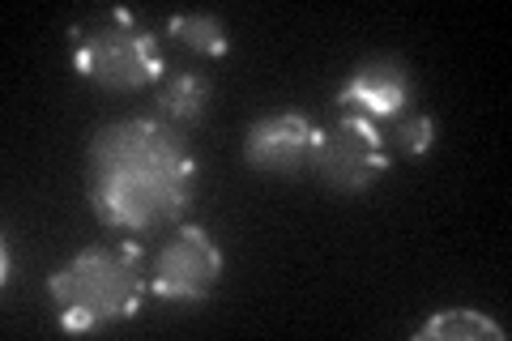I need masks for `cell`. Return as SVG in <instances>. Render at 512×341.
<instances>
[{"mask_svg":"<svg viewBox=\"0 0 512 341\" xmlns=\"http://www.w3.org/2000/svg\"><path fill=\"white\" fill-rule=\"evenodd\" d=\"M205 107H210V81L192 69L171 73L163 86L154 90V116L167 124H188V128L201 124Z\"/></svg>","mask_w":512,"mask_h":341,"instance_id":"ba28073f","label":"cell"},{"mask_svg":"<svg viewBox=\"0 0 512 341\" xmlns=\"http://www.w3.org/2000/svg\"><path fill=\"white\" fill-rule=\"evenodd\" d=\"M86 175L94 218L124 235H150L188 214L197 154L175 124L158 116H124L90 137Z\"/></svg>","mask_w":512,"mask_h":341,"instance_id":"6da1fadb","label":"cell"},{"mask_svg":"<svg viewBox=\"0 0 512 341\" xmlns=\"http://www.w3.org/2000/svg\"><path fill=\"white\" fill-rule=\"evenodd\" d=\"M320 128L303 116V111H282V116H265L248 128L244 137V158L252 171L261 175H282V180H299L312 171V150H316Z\"/></svg>","mask_w":512,"mask_h":341,"instance_id":"52a82bcc","label":"cell"},{"mask_svg":"<svg viewBox=\"0 0 512 341\" xmlns=\"http://www.w3.org/2000/svg\"><path fill=\"white\" fill-rule=\"evenodd\" d=\"M414 99V73L406 69V60L397 56H376L355 64L333 103H338L342 116H359V120H402L406 107Z\"/></svg>","mask_w":512,"mask_h":341,"instance_id":"8992f818","label":"cell"},{"mask_svg":"<svg viewBox=\"0 0 512 341\" xmlns=\"http://www.w3.org/2000/svg\"><path fill=\"white\" fill-rule=\"evenodd\" d=\"M504 324H495L491 316L474 312V307H453V312H440L423 320L414 329V341H504Z\"/></svg>","mask_w":512,"mask_h":341,"instance_id":"9c48e42d","label":"cell"},{"mask_svg":"<svg viewBox=\"0 0 512 341\" xmlns=\"http://www.w3.org/2000/svg\"><path fill=\"white\" fill-rule=\"evenodd\" d=\"M167 35L180 39L188 52H197L205 60H218L231 52V39H227V26H222L218 13H175L167 22Z\"/></svg>","mask_w":512,"mask_h":341,"instance_id":"30bf717a","label":"cell"},{"mask_svg":"<svg viewBox=\"0 0 512 341\" xmlns=\"http://www.w3.org/2000/svg\"><path fill=\"white\" fill-rule=\"evenodd\" d=\"M431 145H436V120L431 116H410V120H397L393 128V150L406 154V158H423Z\"/></svg>","mask_w":512,"mask_h":341,"instance_id":"8fae6325","label":"cell"},{"mask_svg":"<svg viewBox=\"0 0 512 341\" xmlns=\"http://www.w3.org/2000/svg\"><path fill=\"white\" fill-rule=\"evenodd\" d=\"M389 171V150L372 120L342 116L333 128L316 133L312 175L333 192H367Z\"/></svg>","mask_w":512,"mask_h":341,"instance_id":"5b68a950","label":"cell"},{"mask_svg":"<svg viewBox=\"0 0 512 341\" xmlns=\"http://www.w3.org/2000/svg\"><path fill=\"white\" fill-rule=\"evenodd\" d=\"M47 295L56 303L64 333H99L133 320L150 295V265L141 256V243L116 239L82 248L47 278Z\"/></svg>","mask_w":512,"mask_h":341,"instance_id":"7a4b0ae2","label":"cell"},{"mask_svg":"<svg viewBox=\"0 0 512 341\" xmlns=\"http://www.w3.org/2000/svg\"><path fill=\"white\" fill-rule=\"evenodd\" d=\"M222 278V248L205 226H175L150 261V295L158 303L197 307L214 295Z\"/></svg>","mask_w":512,"mask_h":341,"instance_id":"277c9868","label":"cell"},{"mask_svg":"<svg viewBox=\"0 0 512 341\" xmlns=\"http://www.w3.org/2000/svg\"><path fill=\"white\" fill-rule=\"evenodd\" d=\"M73 69L99 90H146L163 81L167 60L158 35L137 26L128 13H111L107 22L73 30Z\"/></svg>","mask_w":512,"mask_h":341,"instance_id":"3957f363","label":"cell"}]
</instances>
